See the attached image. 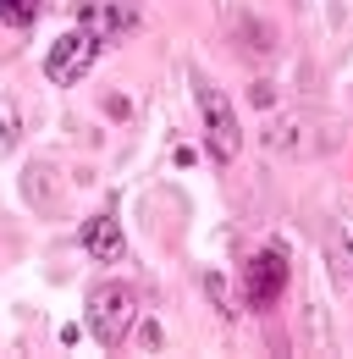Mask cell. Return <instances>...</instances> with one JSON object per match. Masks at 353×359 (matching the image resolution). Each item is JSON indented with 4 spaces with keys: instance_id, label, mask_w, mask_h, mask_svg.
Masks as SVG:
<instances>
[{
    "instance_id": "obj_7",
    "label": "cell",
    "mask_w": 353,
    "mask_h": 359,
    "mask_svg": "<svg viewBox=\"0 0 353 359\" xmlns=\"http://www.w3.org/2000/svg\"><path fill=\"white\" fill-rule=\"evenodd\" d=\"M17 138H22V111H17V100H0V161L17 149Z\"/></svg>"
},
{
    "instance_id": "obj_5",
    "label": "cell",
    "mask_w": 353,
    "mask_h": 359,
    "mask_svg": "<svg viewBox=\"0 0 353 359\" xmlns=\"http://www.w3.org/2000/svg\"><path fill=\"white\" fill-rule=\"evenodd\" d=\"M78 28H88L99 45L105 39H127L138 28V6L132 0H78Z\"/></svg>"
},
{
    "instance_id": "obj_4",
    "label": "cell",
    "mask_w": 353,
    "mask_h": 359,
    "mask_svg": "<svg viewBox=\"0 0 353 359\" xmlns=\"http://www.w3.org/2000/svg\"><path fill=\"white\" fill-rule=\"evenodd\" d=\"M243 287H249L254 310H270L282 299V287H287V249L282 243H260L249 255V266H243Z\"/></svg>"
},
{
    "instance_id": "obj_9",
    "label": "cell",
    "mask_w": 353,
    "mask_h": 359,
    "mask_svg": "<svg viewBox=\"0 0 353 359\" xmlns=\"http://www.w3.org/2000/svg\"><path fill=\"white\" fill-rule=\"evenodd\" d=\"M205 293H210V299H216V304H221V310H226V315H232V304H226V282H221V276H216V271H205Z\"/></svg>"
},
{
    "instance_id": "obj_6",
    "label": "cell",
    "mask_w": 353,
    "mask_h": 359,
    "mask_svg": "<svg viewBox=\"0 0 353 359\" xmlns=\"http://www.w3.org/2000/svg\"><path fill=\"white\" fill-rule=\"evenodd\" d=\"M83 249L99 260V266H122L127 260V238H122V222L105 210V216H94V222L83 226Z\"/></svg>"
},
{
    "instance_id": "obj_1",
    "label": "cell",
    "mask_w": 353,
    "mask_h": 359,
    "mask_svg": "<svg viewBox=\"0 0 353 359\" xmlns=\"http://www.w3.org/2000/svg\"><path fill=\"white\" fill-rule=\"evenodd\" d=\"M88 332H94V343H105V348H116L122 337L132 332V320H138V293H132L127 282H99L94 293H88Z\"/></svg>"
},
{
    "instance_id": "obj_8",
    "label": "cell",
    "mask_w": 353,
    "mask_h": 359,
    "mask_svg": "<svg viewBox=\"0 0 353 359\" xmlns=\"http://www.w3.org/2000/svg\"><path fill=\"white\" fill-rule=\"evenodd\" d=\"M39 6L44 0H0V22H6V28H28V22L39 17Z\"/></svg>"
},
{
    "instance_id": "obj_3",
    "label": "cell",
    "mask_w": 353,
    "mask_h": 359,
    "mask_svg": "<svg viewBox=\"0 0 353 359\" xmlns=\"http://www.w3.org/2000/svg\"><path fill=\"white\" fill-rule=\"evenodd\" d=\"M94 61H99V39L88 28H72V34H61L55 45L44 50V78L55 89H72V83H83L94 72Z\"/></svg>"
},
{
    "instance_id": "obj_2",
    "label": "cell",
    "mask_w": 353,
    "mask_h": 359,
    "mask_svg": "<svg viewBox=\"0 0 353 359\" xmlns=\"http://www.w3.org/2000/svg\"><path fill=\"white\" fill-rule=\"evenodd\" d=\"M193 100H199V122H205V149H210L216 161H232V155L243 149V128H237L232 100H226L216 83H205V78H193Z\"/></svg>"
}]
</instances>
